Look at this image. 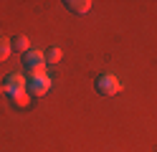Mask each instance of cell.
Instances as JSON below:
<instances>
[{"instance_id":"6da1fadb","label":"cell","mask_w":157,"mask_h":152,"mask_svg":"<svg viewBox=\"0 0 157 152\" xmlns=\"http://www.w3.org/2000/svg\"><path fill=\"white\" fill-rule=\"evenodd\" d=\"M51 89V76L46 71H28V86L25 91L31 96H46Z\"/></svg>"},{"instance_id":"7a4b0ae2","label":"cell","mask_w":157,"mask_h":152,"mask_svg":"<svg viewBox=\"0 0 157 152\" xmlns=\"http://www.w3.org/2000/svg\"><path fill=\"white\" fill-rule=\"evenodd\" d=\"M94 89L99 91L101 96H114V94H119V91H122V81L117 79L114 74L104 71V74H99V76H96V81H94Z\"/></svg>"},{"instance_id":"3957f363","label":"cell","mask_w":157,"mask_h":152,"mask_svg":"<svg viewBox=\"0 0 157 152\" xmlns=\"http://www.w3.org/2000/svg\"><path fill=\"white\" fill-rule=\"evenodd\" d=\"M25 86H28V79L23 76V74H18V71H13V74H8L5 79H3V94H8V96H13V94H18V91H25Z\"/></svg>"},{"instance_id":"277c9868","label":"cell","mask_w":157,"mask_h":152,"mask_svg":"<svg viewBox=\"0 0 157 152\" xmlns=\"http://www.w3.org/2000/svg\"><path fill=\"white\" fill-rule=\"evenodd\" d=\"M23 66L28 71H43L46 66V53L43 51H38V48H31L28 53H23Z\"/></svg>"},{"instance_id":"5b68a950","label":"cell","mask_w":157,"mask_h":152,"mask_svg":"<svg viewBox=\"0 0 157 152\" xmlns=\"http://www.w3.org/2000/svg\"><path fill=\"white\" fill-rule=\"evenodd\" d=\"M71 13H76V15H86L91 10V0H66L63 3Z\"/></svg>"},{"instance_id":"8992f818","label":"cell","mask_w":157,"mask_h":152,"mask_svg":"<svg viewBox=\"0 0 157 152\" xmlns=\"http://www.w3.org/2000/svg\"><path fill=\"white\" fill-rule=\"evenodd\" d=\"M15 104V109H31V94H28V91H18V94H13V96H8Z\"/></svg>"},{"instance_id":"52a82bcc","label":"cell","mask_w":157,"mask_h":152,"mask_svg":"<svg viewBox=\"0 0 157 152\" xmlns=\"http://www.w3.org/2000/svg\"><path fill=\"white\" fill-rule=\"evenodd\" d=\"M61 58H63V51L58 48V46H51L46 51V66H58L61 64Z\"/></svg>"},{"instance_id":"ba28073f","label":"cell","mask_w":157,"mask_h":152,"mask_svg":"<svg viewBox=\"0 0 157 152\" xmlns=\"http://www.w3.org/2000/svg\"><path fill=\"white\" fill-rule=\"evenodd\" d=\"M10 46H13V51H18V53H28L31 51V43H28V36H15L13 41H10Z\"/></svg>"},{"instance_id":"9c48e42d","label":"cell","mask_w":157,"mask_h":152,"mask_svg":"<svg viewBox=\"0 0 157 152\" xmlns=\"http://www.w3.org/2000/svg\"><path fill=\"white\" fill-rule=\"evenodd\" d=\"M13 53V46H10V38H5V36H0V64L3 61H8V56Z\"/></svg>"}]
</instances>
